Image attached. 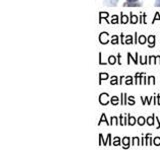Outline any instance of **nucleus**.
<instances>
[{
  "label": "nucleus",
  "mask_w": 160,
  "mask_h": 150,
  "mask_svg": "<svg viewBox=\"0 0 160 150\" xmlns=\"http://www.w3.org/2000/svg\"><path fill=\"white\" fill-rule=\"evenodd\" d=\"M159 1H160V0H157V2H159ZM159 5H160V3L158 4V6H159Z\"/></svg>",
  "instance_id": "31"
},
{
  "label": "nucleus",
  "mask_w": 160,
  "mask_h": 150,
  "mask_svg": "<svg viewBox=\"0 0 160 150\" xmlns=\"http://www.w3.org/2000/svg\"><path fill=\"white\" fill-rule=\"evenodd\" d=\"M138 42L141 44H144L145 42H146V38H145L144 35H141V36H139V40H138Z\"/></svg>",
  "instance_id": "5"
},
{
  "label": "nucleus",
  "mask_w": 160,
  "mask_h": 150,
  "mask_svg": "<svg viewBox=\"0 0 160 150\" xmlns=\"http://www.w3.org/2000/svg\"><path fill=\"white\" fill-rule=\"evenodd\" d=\"M148 42H149V47H153L154 46V42H155V37L154 36H149L148 37Z\"/></svg>",
  "instance_id": "2"
},
{
  "label": "nucleus",
  "mask_w": 160,
  "mask_h": 150,
  "mask_svg": "<svg viewBox=\"0 0 160 150\" xmlns=\"http://www.w3.org/2000/svg\"><path fill=\"white\" fill-rule=\"evenodd\" d=\"M108 137H109V140H110V137H111V135L108 134ZM109 145H110V146H111V145H112V142H111V141H109Z\"/></svg>",
  "instance_id": "28"
},
{
  "label": "nucleus",
  "mask_w": 160,
  "mask_h": 150,
  "mask_svg": "<svg viewBox=\"0 0 160 150\" xmlns=\"http://www.w3.org/2000/svg\"><path fill=\"white\" fill-rule=\"evenodd\" d=\"M148 83H152V84H154V83H155V82H154V77L150 76L149 78H148Z\"/></svg>",
  "instance_id": "20"
},
{
  "label": "nucleus",
  "mask_w": 160,
  "mask_h": 150,
  "mask_svg": "<svg viewBox=\"0 0 160 150\" xmlns=\"http://www.w3.org/2000/svg\"><path fill=\"white\" fill-rule=\"evenodd\" d=\"M120 124L121 125H125L126 124V118L123 116H120Z\"/></svg>",
  "instance_id": "12"
},
{
  "label": "nucleus",
  "mask_w": 160,
  "mask_h": 150,
  "mask_svg": "<svg viewBox=\"0 0 160 150\" xmlns=\"http://www.w3.org/2000/svg\"><path fill=\"white\" fill-rule=\"evenodd\" d=\"M128 57H130L131 59H132L133 61H134V63H135V64H137V59H136V58H132V56H131L130 53H128Z\"/></svg>",
  "instance_id": "24"
},
{
  "label": "nucleus",
  "mask_w": 160,
  "mask_h": 150,
  "mask_svg": "<svg viewBox=\"0 0 160 150\" xmlns=\"http://www.w3.org/2000/svg\"><path fill=\"white\" fill-rule=\"evenodd\" d=\"M144 123H145V119H144V117H139V118H138V124H139V125H144Z\"/></svg>",
  "instance_id": "8"
},
{
  "label": "nucleus",
  "mask_w": 160,
  "mask_h": 150,
  "mask_svg": "<svg viewBox=\"0 0 160 150\" xmlns=\"http://www.w3.org/2000/svg\"><path fill=\"white\" fill-rule=\"evenodd\" d=\"M159 139H160L159 137H156V138H155V139H154V144H155V145H159V144H160Z\"/></svg>",
  "instance_id": "23"
},
{
  "label": "nucleus",
  "mask_w": 160,
  "mask_h": 150,
  "mask_svg": "<svg viewBox=\"0 0 160 150\" xmlns=\"http://www.w3.org/2000/svg\"><path fill=\"white\" fill-rule=\"evenodd\" d=\"M124 6H140V4H136V3H125Z\"/></svg>",
  "instance_id": "19"
},
{
  "label": "nucleus",
  "mask_w": 160,
  "mask_h": 150,
  "mask_svg": "<svg viewBox=\"0 0 160 150\" xmlns=\"http://www.w3.org/2000/svg\"><path fill=\"white\" fill-rule=\"evenodd\" d=\"M128 2H135V1H137V0H127Z\"/></svg>",
  "instance_id": "30"
},
{
  "label": "nucleus",
  "mask_w": 160,
  "mask_h": 150,
  "mask_svg": "<svg viewBox=\"0 0 160 150\" xmlns=\"http://www.w3.org/2000/svg\"><path fill=\"white\" fill-rule=\"evenodd\" d=\"M155 20H160V16H159V13L158 12L156 13V15H155V18L153 19V21H152V22H155Z\"/></svg>",
  "instance_id": "22"
},
{
  "label": "nucleus",
  "mask_w": 160,
  "mask_h": 150,
  "mask_svg": "<svg viewBox=\"0 0 160 150\" xmlns=\"http://www.w3.org/2000/svg\"><path fill=\"white\" fill-rule=\"evenodd\" d=\"M118 144H119V138H118V137H116L115 141L113 142V145H115V146H116V145H118Z\"/></svg>",
  "instance_id": "25"
},
{
  "label": "nucleus",
  "mask_w": 160,
  "mask_h": 150,
  "mask_svg": "<svg viewBox=\"0 0 160 150\" xmlns=\"http://www.w3.org/2000/svg\"><path fill=\"white\" fill-rule=\"evenodd\" d=\"M115 61H116V58H115L113 55L110 56V57H109V63H110V64H114Z\"/></svg>",
  "instance_id": "13"
},
{
  "label": "nucleus",
  "mask_w": 160,
  "mask_h": 150,
  "mask_svg": "<svg viewBox=\"0 0 160 150\" xmlns=\"http://www.w3.org/2000/svg\"><path fill=\"white\" fill-rule=\"evenodd\" d=\"M122 144H123L124 148H128L129 145H130V143H129V138L128 137H124L123 140H122Z\"/></svg>",
  "instance_id": "1"
},
{
  "label": "nucleus",
  "mask_w": 160,
  "mask_h": 150,
  "mask_svg": "<svg viewBox=\"0 0 160 150\" xmlns=\"http://www.w3.org/2000/svg\"><path fill=\"white\" fill-rule=\"evenodd\" d=\"M111 84H117V77H115V76H113L111 78V82H110Z\"/></svg>",
  "instance_id": "18"
},
{
  "label": "nucleus",
  "mask_w": 160,
  "mask_h": 150,
  "mask_svg": "<svg viewBox=\"0 0 160 150\" xmlns=\"http://www.w3.org/2000/svg\"><path fill=\"white\" fill-rule=\"evenodd\" d=\"M127 22H128V16H125L124 14H121V23L125 24Z\"/></svg>",
  "instance_id": "4"
},
{
  "label": "nucleus",
  "mask_w": 160,
  "mask_h": 150,
  "mask_svg": "<svg viewBox=\"0 0 160 150\" xmlns=\"http://www.w3.org/2000/svg\"><path fill=\"white\" fill-rule=\"evenodd\" d=\"M108 78V74L107 73H100V81H102L103 79H107Z\"/></svg>",
  "instance_id": "11"
},
{
  "label": "nucleus",
  "mask_w": 160,
  "mask_h": 150,
  "mask_svg": "<svg viewBox=\"0 0 160 150\" xmlns=\"http://www.w3.org/2000/svg\"><path fill=\"white\" fill-rule=\"evenodd\" d=\"M99 136H100V138H101V139H100V140H101V142H100V145H101V144H102V134H100ZM103 144H104V146H105V145H106V142L104 141V143H103Z\"/></svg>",
  "instance_id": "27"
},
{
  "label": "nucleus",
  "mask_w": 160,
  "mask_h": 150,
  "mask_svg": "<svg viewBox=\"0 0 160 150\" xmlns=\"http://www.w3.org/2000/svg\"><path fill=\"white\" fill-rule=\"evenodd\" d=\"M128 123H129V125H134L135 124V121H136V119L134 118V117L132 116H130V115H128Z\"/></svg>",
  "instance_id": "3"
},
{
  "label": "nucleus",
  "mask_w": 160,
  "mask_h": 150,
  "mask_svg": "<svg viewBox=\"0 0 160 150\" xmlns=\"http://www.w3.org/2000/svg\"><path fill=\"white\" fill-rule=\"evenodd\" d=\"M157 97H158V104H160V94L157 95Z\"/></svg>",
  "instance_id": "29"
},
{
  "label": "nucleus",
  "mask_w": 160,
  "mask_h": 150,
  "mask_svg": "<svg viewBox=\"0 0 160 150\" xmlns=\"http://www.w3.org/2000/svg\"><path fill=\"white\" fill-rule=\"evenodd\" d=\"M125 83L127 84V85H128V84H132V78H131L130 76H129V77H127V78H126V82H125Z\"/></svg>",
  "instance_id": "16"
},
{
  "label": "nucleus",
  "mask_w": 160,
  "mask_h": 150,
  "mask_svg": "<svg viewBox=\"0 0 160 150\" xmlns=\"http://www.w3.org/2000/svg\"><path fill=\"white\" fill-rule=\"evenodd\" d=\"M128 100H129V104L130 105H133L134 104V100H133V97L132 96H130V97H128Z\"/></svg>",
  "instance_id": "21"
},
{
  "label": "nucleus",
  "mask_w": 160,
  "mask_h": 150,
  "mask_svg": "<svg viewBox=\"0 0 160 150\" xmlns=\"http://www.w3.org/2000/svg\"><path fill=\"white\" fill-rule=\"evenodd\" d=\"M111 43H113V44L118 43V37H117L116 35H114V36H113V39L111 40Z\"/></svg>",
  "instance_id": "14"
},
{
  "label": "nucleus",
  "mask_w": 160,
  "mask_h": 150,
  "mask_svg": "<svg viewBox=\"0 0 160 150\" xmlns=\"http://www.w3.org/2000/svg\"><path fill=\"white\" fill-rule=\"evenodd\" d=\"M147 123L149 124V125H153V123H154V116H152V117H148V119H147Z\"/></svg>",
  "instance_id": "7"
},
{
  "label": "nucleus",
  "mask_w": 160,
  "mask_h": 150,
  "mask_svg": "<svg viewBox=\"0 0 160 150\" xmlns=\"http://www.w3.org/2000/svg\"><path fill=\"white\" fill-rule=\"evenodd\" d=\"M130 22L132 23V24H134V23L137 22V16H134L133 14H131V20Z\"/></svg>",
  "instance_id": "10"
},
{
  "label": "nucleus",
  "mask_w": 160,
  "mask_h": 150,
  "mask_svg": "<svg viewBox=\"0 0 160 150\" xmlns=\"http://www.w3.org/2000/svg\"><path fill=\"white\" fill-rule=\"evenodd\" d=\"M103 120H104V122H106L107 125H109V123L107 122L106 118H105V115H104V114H102V116H101V120H100V122L98 123V124H101V122H103Z\"/></svg>",
  "instance_id": "15"
},
{
  "label": "nucleus",
  "mask_w": 160,
  "mask_h": 150,
  "mask_svg": "<svg viewBox=\"0 0 160 150\" xmlns=\"http://www.w3.org/2000/svg\"><path fill=\"white\" fill-rule=\"evenodd\" d=\"M111 121H113V122H114L115 124H116V125L118 124V122H117V118H116V117H112V118H111Z\"/></svg>",
  "instance_id": "26"
},
{
  "label": "nucleus",
  "mask_w": 160,
  "mask_h": 150,
  "mask_svg": "<svg viewBox=\"0 0 160 150\" xmlns=\"http://www.w3.org/2000/svg\"><path fill=\"white\" fill-rule=\"evenodd\" d=\"M112 18H113V19L111 20V22H112V23H117V22H118V16L114 15Z\"/></svg>",
  "instance_id": "17"
},
{
  "label": "nucleus",
  "mask_w": 160,
  "mask_h": 150,
  "mask_svg": "<svg viewBox=\"0 0 160 150\" xmlns=\"http://www.w3.org/2000/svg\"><path fill=\"white\" fill-rule=\"evenodd\" d=\"M124 43H126V44H131V43H132V36L128 35V36L126 37V40L124 41Z\"/></svg>",
  "instance_id": "6"
},
{
  "label": "nucleus",
  "mask_w": 160,
  "mask_h": 150,
  "mask_svg": "<svg viewBox=\"0 0 160 150\" xmlns=\"http://www.w3.org/2000/svg\"><path fill=\"white\" fill-rule=\"evenodd\" d=\"M118 101H119L118 97H116V96H114V97H112L111 102H112V104H113V105H116L117 103H118Z\"/></svg>",
  "instance_id": "9"
}]
</instances>
